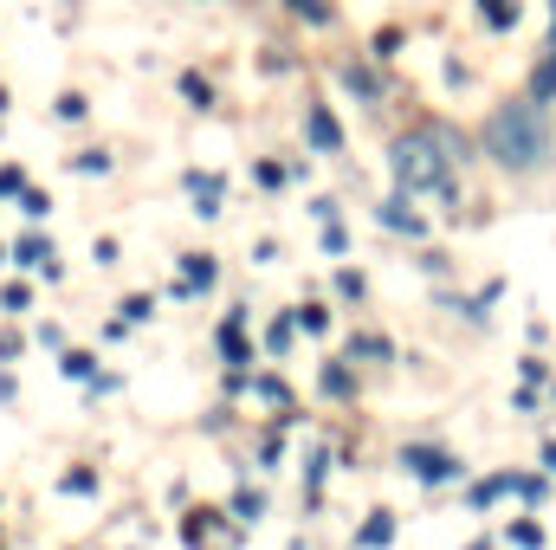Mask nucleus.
<instances>
[{"instance_id":"nucleus-4","label":"nucleus","mask_w":556,"mask_h":550,"mask_svg":"<svg viewBox=\"0 0 556 550\" xmlns=\"http://www.w3.org/2000/svg\"><path fill=\"white\" fill-rule=\"evenodd\" d=\"M485 20H492V26H511V20H518V0H485Z\"/></svg>"},{"instance_id":"nucleus-5","label":"nucleus","mask_w":556,"mask_h":550,"mask_svg":"<svg viewBox=\"0 0 556 550\" xmlns=\"http://www.w3.org/2000/svg\"><path fill=\"white\" fill-rule=\"evenodd\" d=\"M292 14H304V20H330V7H324V0H292Z\"/></svg>"},{"instance_id":"nucleus-1","label":"nucleus","mask_w":556,"mask_h":550,"mask_svg":"<svg viewBox=\"0 0 556 550\" xmlns=\"http://www.w3.org/2000/svg\"><path fill=\"white\" fill-rule=\"evenodd\" d=\"M485 150H492L505 169H530L543 150V117L537 104H499L492 123H485Z\"/></svg>"},{"instance_id":"nucleus-3","label":"nucleus","mask_w":556,"mask_h":550,"mask_svg":"<svg viewBox=\"0 0 556 550\" xmlns=\"http://www.w3.org/2000/svg\"><path fill=\"white\" fill-rule=\"evenodd\" d=\"M311 143H317V150H336V123H330V110H311Z\"/></svg>"},{"instance_id":"nucleus-6","label":"nucleus","mask_w":556,"mask_h":550,"mask_svg":"<svg viewBox=\"0 0 556 550\" xmlns=\"http://www.w3.org/2000/svg\"><path fill=\"white\" fill-rule=\"evenodd\" d=\"M556 91V58H543V72H537V98H550Z\"/></svg>"},{"instance_id":"nucleus-2","label":"nucleus","mask_w":556,"mask_h":550,"mask_svg":"<svg viewBox=\"0 0 556 550\" xmlns=\"http://www.w3.org/2000/svg\"><path fill=\"white\" fill-rule=\"evenodd\" d=\"M440 150H447L440 130L401 136V143H395V175H401L407 188H440V182H447V156H440Z\"/></svg>"}]
</instances>
